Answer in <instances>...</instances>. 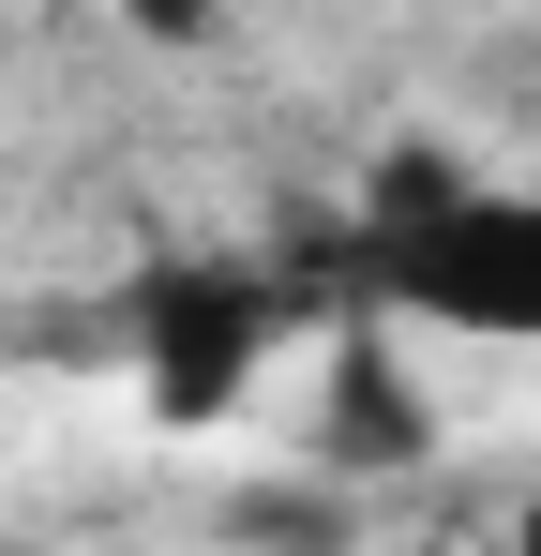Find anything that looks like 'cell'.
Masks as SVG:
<instances>
[{
	"label": "cell",
	"instance_id": "cell-1",
	"mask_svg": "<svg viewBox=\"0 0 541 556\" xmlns=\"http://www.w3.org/2000/svg\"><path fill=\"white\" fill-rule=\"evenodd\" d=\"M512 556H541V496H527V527H512Z\"/></svg>",
	"mask_w": 541,
	"mask_h": 556
}]
</instances>
